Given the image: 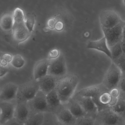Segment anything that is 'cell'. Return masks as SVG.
<instances>
[{
  "mask_svg": "<svg viewBox=\"0 0 125 125\" xmlns=\"http://www.w3.org/2000/svg\"><path fill=\"white\" fill-rule=\"evenodd\" d=\"M79 79L77 74L68 73L58 79L55 90L63 105L73 97Z\"/></svg>",
  "mask_w": 125,
  "mask_h": 125,
  "instance_id": "obj_1",
  "label": "cell"
},
{
  "mask_svg": "<svg viewBox=\"0 0 125 125\" xmlns=\"http://www.w3.org/2000/svg\"><path fill=\"white\" fill-rule=\"evenodd\" d=\"M39 90L38 81L34 79L19 85L16 102L28 103L34 98Z\"/></svg>",
  "mask_w": 125,
  "mask_h": 125,
  "instance_id": "obj_2",
  "label": "cell"
},
{
  "mask_svg": "<svg viewBox=\"0 0 125 125\" xmlns=\"http://www.w3.org/2000/svg\"><path fill=\"white\" fill-rule=\"evenodd\" d=\"M101 125H125V120L114 112L111 108L98 112L95 117Z\"/></svg>",
  "mask_w": 125,
  "mask_h": 125,
  "instance_id": "obj_3",
  "label": "cell"
},
{
  "mask_svg": "<svg viewBox=\"0 0 125 125\" xmlns=\"http://www.w3.org/2000/svg\"><path fill=\"white\" fill-rule=\"evenodd\" d=\"M122 75L120 69L112 62L104 76L102 83L110 91L113 88L118 87Z\"/></svg>",
  "mask_w": 125,
  "mask_h": 125,
  "instance_id": "obj_4",
  "label": "cell"
},
{
  "mask_svg": "<svg viewBox=\"0 0 125 125\" xmlns=\"http://www.w3.org/2000/svg\"><path fill=\"white\" fill-rule=\"evenodd\" d=\"M125 23V22L122 21L111 28H102L109 47H112L122 40L123 28Z\"/></svg>",
  "mask_w": 125,
  "mask_h": 125,
  "instance_id": "obj_5",
  "label": "cell"
},
{
  "mask_svg": "<svg viewBox=\"0 0 125 125\" xmlns=\"http://www.w3.org/2000/svg\"><path fill=\"white\" fill-rule=\"evenodd\" d=\"M68 73L65 58L61 53L57 58L50 60L48 74L59 79Z\"/></svg>",
  "mask_w": 125,
  "mask_h": 125,
  "instance_id": "obj_6",
  "label": "cell"
},
{
  "mask_svg": "<svg viewBox=\"0 0 125 125\" xmlns=\"http://www.w3.org/2000/svg\"><path fill=\"white\" fill-rule=\"evenodd\" d=\"M30 110L33 111V113H43L50 111L47 103L46 95L41 90H39L35 97L28 102Z\"/></svg>",
  "mask_w": 125,
  "mask_h": 125,
  "instance_id": "obj_7",
  "label": "cell"
},
{
  "mask_svg": "<svg viewBox=\"0 0 125 125\" xmlns=\"http://www.w3.org/2000/svg\"><path fill=\"white\" fill-rule=\"evenodd\" d=\"M101 28L109 29L122 22L119 15L113 10H106L101 12L99 16Z\"/></svg>",
  "mask_w": 125,
  "mask_h": 125,
  "instance_id": "obj_8",
  "label": "cell"
},
{
  "mask_svg": "<svg viewBox=\"0 0 125 125\" xmlns=\"http://www.w3.org/2000/svg\"><path fill=\"white\" fill-rule=\"evenodd\" d=\"M73 98L81 105L87 115L96 117L98 112V109L92 98L81 97L75 94Z\"/></svg>",
  "mask_w": 125,
  "mask_h": 125,
  "instance_id": "obj_9",
  "label": "cell"
},
{
  "mask_svg": "<svg viewBox=\"0 0 125 125\" xmlns=\"http://www.w3.org/2000/svg\"><path fill=\"white\" fill-rule=\"evenodd\" d=\"M18 86L12 82H9L4 84L0 91V102H11L16 101Z\"/></svg>",
  "mask_w": 125,
  "mask_h": 125,
  "instance_id": "obj_10",
  "label": "cell"
},
{
  "mask_svg": "<svg viewBox=\"0 0 125 125\" xmlns=\"http://www.w3.org/2000/svg\"><path fill=\"white\" fill-rule=\"evenodd\" d=\"M11 102L0 103V123L4 125L14 119L15 105Z\"/></svg>",
  "mask_w": 125,
  "mask_h": 125,
  "instance_id": "obj_11",
  "label": "cell"
},
{
  "mask_svg": "<svg viewBox=\"0 0 125 125\" xmlns=\"http://www.w3.org/2000/svg\"><path fill=\"white\" fill-rule=\"evenodd\" d=\"M109 92L102 83L93 85L81 89L77 92L75 95L84 97H91L92 99L98 98L103 93Z\"/></svg>",
  "mask_w": 125,
  "mask_h": 125,
  "instance_id": "obj_12",
  "label": "cell"
},
{
  "mask_svg": "<svg viewBox=\"0 0 125 125\" xmlns=\"http://www.w3.org/2000/svg\"><path fill=\"white\" fill-rule=\"evenodd\" d=\"M12 31V39L18 44L24 42L27 40L31 34L26 27L24 23L14 24Z\"/></svg>",
  "mask_w": 125,
  "mask_h": 125,
  "instance_id": "obj_13",
  "label": "cell"
},
{
  "mask_svg": "<svg viewBox=\"0 0 125 125\" xmlns=\"http://www.w3.org/2000/svg\"><path fill=\"white\" fill-rule=\"evenodd\" d=\"M50 60L44 59L38 61L34 65L33 70L34 79L38 81L48 74Z\"/></svg>",
  "mask_w": 125,
  "mask_h": 125,
  "instance_id": "obj_14",
  "label": "cell"
},
{
  "mask_svg": "<svg viewBox=\"0 0 125 125\" xmlns=\"http://www.w3.org/2000/svg\"><path fill=\"white\" fill-rule=\"evenodd\" d=\"M31 114V110L28 103L16 102L14 118L23 125Z\"/></svg>",
  "mask_w": 125,
  "mask_h": 125,
  "instance_id": "obj_15",
  "label": "cell"
},
{
  "mask_svg": "<svg viewBox=\"0 0 125 125\" xmlns=\"http://www.w3.org/2000/svg\"><path fill=\"white\" fill-rule=\"evenodd\" d=\"M59 79L47 74L38 81L40 90L47 94L56 89Z\"/></svg>",
  "mask_w": 125,
  "mask_h": 125,
  "instance_id": "obj_16",
  "label": "cell"
},
{
  "mask_svg": "<svg viewBox=\"0 0 125 125\" xmlns=\"http://www.w3.org/2000/svg\"><path fill=\"white\" fill-rule=\"evenodd\" d=\"M56 116L57 120L62 125H75L77 119L64 105L56 112Z\"/></svg>",
  "mask_w": 125,
  "mask_h": 125,
  "instance_id": "obj_17",
  "label": "cell"
},
{
  "mask_svg": "<svg viewBox=\"0 0 125 125\" xmlns=\"http://www.w3.org/2000/svg\"><path fill=\"white\" fill-rule=\"evenodd\" d=\"M87 47L88 49L96 50L102 52L111 59V51L108 46L106 39L104 36L99 40L89 42Z\"/></svg>",
  "mask_w": 125,
  "mask_h": 125,
  "instance_id": "obj_18",
  "label": "cell"
},
{
  "mask_svg": "<svg viewBox=\"0 0 125 125\" xmlns=\"http://www.w3.org/2000/svg\"><path fill=\"white\" fill-rule=\"evenodd\" d=\"M64 106L69 110L76 119H79L87 115L81 105L73 98Z\"/></svg>",
  "mask_w": 125,
  "mask_h": 125,
  "instance_id": "obj_19",
  "label": "cell"
},
{
  "mask_svg": "<svg viewBox=\"0 0 125 125\" xmlns=\"http://www.w3.org/2000/svg\"><path fill=\"white\" fill-rule=\"evenodd\" d=\"M46 99L50 110H58L64 105L61 103L55 89L46 95Z\"/></svg>",
  "mask_w": 125,
  "mask_h": 125,
  "instance_id": "obj_20",
  "label": "cell"
},
{
  "mask_svg": "<svg viewBox=\"0 0 125 125\" xmlns=\"http://www.w3.org/2000/svg\"><path fill=\"white\" fill-rule=\"evenodd\" d=\"M12 15L8 13L4 14L1 18L0 25L3 31L8 32L12 31L14 25Z\"/></svg>",
  "mask_w": 125,
  "mask_h": 125,
  "instance_id": "obj_21",
  "label": "cell"
},
{
  "mask_svg": "<svg viewBox=\"0 0 125 125\" xmlns=\"http://www.w3.org/2000/svg\"><path fill=\"white\" fill-rule=\"evenodd\" d=\"M44 119V113H34L31 114L23 125H42Z\"/></svg>",
  "mask_w": 125,
  "mask_h": 125,
  "instance_id": "obj_22",
  "label": "cell"
},
{
  "mask_svg": "<svg viewBox=\"0 0 125 125\" xmlns=\"http://www.w3.org/2000/svg\"><path fill=\"white\" fill-rule=\"evenodd\" d=\"M114 112L125 120V99L119 98L115 105L111 107Z\"/></svg>",
  "mask_w": 125,
  "mask_h": 125,
  "instance_id": "obj_23",
  "label": "cell"
},
{
  "mask_svg": "<svg viewBox=\"0 0 125 125\" xmlns=\"http://www.w3.org/2000/svg\"><path fill=\"white\" fill-rule=\"evenodd\" d=\"M111 53V60L115 62L123 55L121 45V42L109 48Z\"/></svg>",
  "mask_w": 125,
  "mask_h": 125,
  "instance_id": "obj_24",
  "label": "cell"
},
{
  "mask_svg": "<svg viewBox=\"0 0 125 125\" xmlns=\"http://www.w3.org/2000/svg\"><path fill=\"white\" fill-rule=\"evenodd\" d=\"M12 17L14 24H19L24 23L25 14L24 11L19 7L15 8L12 13Z\"/></svg>",
  "mask_w": 125,
  "mask_h": 125,
  "instance_id": "obj_25",
  "label": "cell"
},
{
  "mask_svg": "<svg viewBox=\"0 0 125 125\" xmlns=\"http://www.w3.org/2000/svg\"><path fill=\"white\" fill-rule=\"evenodd\" d=\"M25 62V61L22 56L16 54L12 56L10 64L16 69H20L24 66Z\"/></svg>",
  "mask_w": 125,
  "mask_h": 125,
  "instance_id": "obj_26",
  "label": "cell"
},
{
  "mask_svg": "<svg viewBox=\"0 0 125 125\" xmlns=\"http://www.w3.org/2000/svg\"><path fill=\"white\" fill-rule=\"evenodd\" d=\"M24 24L29 31L32 33L34 31L35 23V18L32 14H28L25 17Z\"/></svg>",
  "mask_w": 125,
  "mask_h": 125,
  "instance_id": "obj_27",
  "label": "cell"
},
{
  "mask_svg": "<svg viewBox=\"0 0 125 125\" xmlns=\"http://www.w3.org/2000/svg\"><path fill=\"white\" fill-rule=\"evenodd\" d=\"M96 123L95 118L87 115L77 119L75 125H95Z\"/></svg>",
  "mask_w": 125,
  "mask_h": 125,
  "instance_id": "obj_28",
  "label": "cell"
},
{
  "mask_svg": "<svg viewBox=\"0 0 125 125\" xmlns=\"http://www.w3.org/2000/svg\"><path fill=\"white\" fill-rule=\"evenodd\" d=\"M111 96L109 92L103 93L98 97L99 103L103 105L108 106L111 100Z\"/></svg>",
  "mask_w": 125,
  "mask_h": 125,
  "instance_id": "obj_29",
  "label": "cell"
},
{
  "mask_svg": "<svg viewBox=\"0 0 125 125\" xmlns=\"http://www.w3.org/2000/svg\"><path fill=\"white\" fill-rule=\"evenodd\" d=\"M120 91L119 97L125 99V74H123L118 86Z\"/></svg>",
  "mask_w": 125,
  "mask_h": 125,
  "instance_id": "obj_30",
  "label": "cell"
},
{
  "mask_svg": "<svg viewBox=\"0 0 125 125\" xmlns=\"http://www.w3.org/2000/svg\"><path fill=\"white\" fill-rule=\"evenodd\" d=\"M12 56L11 54L9 53H4L3 54L0 58V65L3 66H7L8 64H10Z\"/></svg>",
  "mask_w": 125,
  "mask_h": 125,
  "instance_id": "obj_31",
  "label": "cell"
},
{
  "mask_svg": "<svg viewBox=\"0 0 125 125\" xmlns=\"http://www.w3.org/2000/svg\"><path fill=\"white\" fill-rule=\"evenodd\" d=\"M114 62L120 69L122 73L125 74V55H123L119 59Z\"/></svg>",
  "mask_w": 125,
  "mask_h": 125,
  "instance_id": "obj_32",
  "label": "cell"
},
{
  "mask_svg": "<svg viewBox=\"0 0 125 125\" xmlns=\"http://www.w3.org/2000/svg\"><path fill=\"white\" fill-rule=\"evenodd\" d=\"M61 53L59 50L58 49H53L48 53V58L50 60L56 59L59 56Z\"/></svg>",
  "mask_w": 125,
  "mask_h": 125,
  "instance_id": "obj_33",
  "label": "cell"
},
{
  "mask_svg": "<svg viewBox=\"0 0 125 125\" xmlns=\"http://www.w3.org/2000/svg\"><path fill=\"white\" fill-rule=\"evenodd\" d=\"M112 97L119 98L120 95V91L118 87L113 88L109 91Z\"/></svg>",
  "mask_w": 125,
  "mask_h": 125,
  "instance_id": "obj_34",
  "label": "cell"
},
{
  "mask_svg": "<svg viewBox=\"0 0 125 125\" xmlns=\"http://www.w3.org/2000/svg\"><path fill=\"white\" fill-rule=\"evenodd\" d=\"M56 19L54 18H51L47 22V26L50 29H55L56 23L57 22Z\"/></svg>",
  "mask_w": 125,
  "mask_h": 125,
  "instance_id": "obj_35",
  "label": "cell"
},
{
  "mask_svg": "<svg viewBox=\"0 0 125 125\" xmlns=\"http://www.w3.org/2000/svg\"><path fill=\"white\" fill-rule=\"evenodd\" d=\"M9 68L8 66H3L0 65V77L1 78L6 75L9 71Z\"/></svg>",
  "mask_w": 125,
  "mask_h": 125,
  "instance_id": "obj_36",
  "label": "cell"
},
{
  "mask_svg": "<svg viewBox=\"0 0 125 125\" xmlns=\"http://www.w3.org/2000/svg\"><path fill=\"white\" fill-rule=\"evenodd\" d=\"M64 28V24L61 21H57L56 23L55 29L57 31H62Z\"/></svg>",
  "mask_w": 125,
  "mask_h": 125,
  "instance_id": "obj_37",
  "label": "cell"
},
{
  "mask_svg": "<svg viewBox=\"0 0 125 125\" xmlns=\"http://www.w3.org/2000/svg\"><path fill=\"white\" fill-rule=\"evenodd\" d=\"M23 124L18 121L16 119L14 118L8 122L4 125H23Z\"/></svg>",
  "mask_w": 125,
  "mask_h": 125,
  "instance_id": "obj_38",
  "label": "cell"
},
{
  "mask_svg": "<svg viewBox=\"0 0 125 125\" xmlns=\"http://www.w3.org/2000/svg\"><path fill=\"white\" fill-rule=\"evenodd\" d=\"M121 45L123 55H125V39H123L121 41Z\"/></svg>",
  "mask_w": 125,
  "mask_h": 125,
  "instance_id": "obj_39",
  "label": "cell"
},
{
  "mask_svg": "<svg viewBox=\"0 0 125 125\" xmlns=\"http://www.w3.org/2000/svg\"><path fill=\"white\" fill-rule=\"evenodd\" d=\"M123 39H125V23L123 28Z\"/></svg>",
  "mask_w": 125,
  "mask_h": 125,
  "instance_id": "obj_40",
  "label": "cell"
},
{
  "mask_svg": "<svg viewBox=\"0 0 125 125\" xmlns=\"http://www.w3.org/2000/svg\"><path fill=\"white\" fill-rule=\"evenodd\" d=\"M101 125L100 124V123H98V122H97V121H96V125Z\"/></svg>",
  "mask_w": 125,
  "mask_h": 125,
  "instance_id": "obj_41",
  "label": "cell"
},
{
  "mask_svg": "<svg viewBox=\"0 0 125 125\" xmlns=\"http://www.w3.org/2000/svg\"><path fill=\"white\" fill-rule=\"evenodd\" d=\"M123 2H124V4H125V0H123Z\"/></svg>",
  "mask_w": 125,
  "mask_h": 125,
  "instance_id": "obj_42",
  "label": "cell"
}]
</instances>
